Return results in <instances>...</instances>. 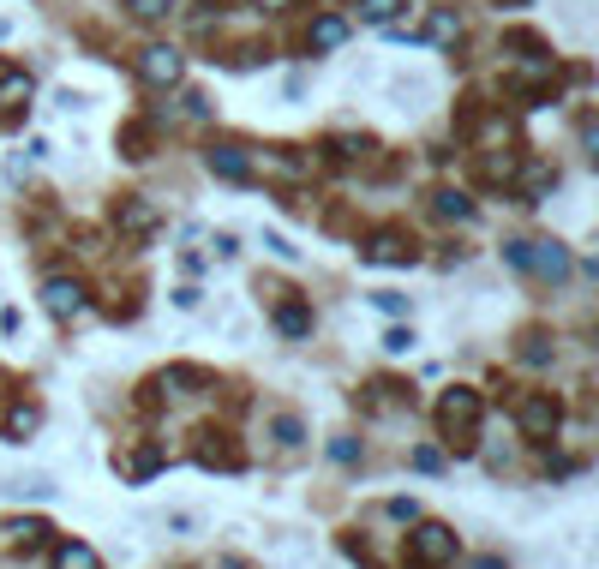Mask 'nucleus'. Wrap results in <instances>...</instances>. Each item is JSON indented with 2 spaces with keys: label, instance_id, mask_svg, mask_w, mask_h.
I'll return each instance as SVG.
<instances>
[{
  "label": "nucleus",
  "instance_id": "2",
  "mask_svg": "<svg viewBox=\"0 0 599 569\" xmlns=\"http://www.w3.org/2000/svg\"><path fill=\"white\" fill-rule=\"evenodd\" d=\"M450 558H456V534L450 528L426 522L420 534H408V569H444Z\"/></svg>",
  "mask_w": 599,
  "mask_h": 569
},
{
  "label": "nucleus",
  "instance_id": "15",
  "mask_svg": "<svg viewBox=\"0 0 599 569\" xmlns=\"http://www.w3.org/2000/svg\"><path fill=\"white\" fill-rule=\"evenodd\" d=\"M6 534H12V546H18V552H30V546H42V540H48V522H12Z\"/></svg>",
  "mask_w": 599,
  "mask_h": 569
},
{
  "label": "nucleus",
  "instance_id": "18",
  "mask_svg": "<svg viewBox=\"0 0 599 569\" xmlns=\"http://www.w3.org/2000/svg\"><path fill=\"white\" fill-rule=\"evenodd\" d=\"M156 468H162V456H156V450H138V456L126 462V474H132V480H150Z\"/></svg>",
  "mask_w": 599,
  "mask_h": 569
},
{
  "label": "nucleus",
  "instance_id": "16",
  "mask_svg": "<svg viewBox=\"0 0 599 569\" xmlns=\"http://www.w3.org/2000/svg\"><path fill=\"white\" fill-rule=\"evenodd\" d=\"M276 324H282L288 336H306V330H312V312H306V306H282V312H276Z\"/></svg>",
  "mask_w": 599,
  "mask_h": 569
},
{
  "label": "nucleus",
  "instance_id": "9",
  "mask_svg": "<svg viewBox=\"0 0 599 569\" xmlns=\"http://www.w3.org/2000/svg\"><path fill=\"white\" fill-rule=\"evenodd\" d=\"M210 174H222V180H252V156L234 150V144H216V150H210Z\"/></svg>",
  "mask_w": 599,
  "mask_h": 569
},
{
  "label": "nucleus",
  "instance_id": "1",
  "mask_svg": "<svg viewBox=\"0 0 599 569\" xmlns=\"http://www.w3.org/2000/svg\"><path fill=\"white\" fill-rule=\"evenodd\" d=\"M504 258H510L516 270H534V276H552V282L570 270V252L552 246V240H516V246H504Z\"/></svg>",
  "mask_w": 599,
  "mask_h": 569
},
{
  "label": "nucleus",
  "instance_id": "20",
  "mask_svg": "<svg viewBox=\"0 0 599 569\" xmlns=\"http://www.w3.org/2000/svg\"><path fill=\"white\" fill-rule=\"evenodd\" d=\"M450 36H462V24H456L450 12H438V18H432V42H450Z\"/></svg>",
  "mask_w": 599,
  "mask_h": 569
},
{
  "label": "nucleus",
  "instance_id": "6",
  "mask_svg": "<svg viewBox=\"0 0 599 569\" xmlns=\"http://www.w3.org/2000/svg\"><path fill=\"white\" fill-rule=\"evenodd\" d=\"M558 420H564V408H558L552 396H528V402H522V432H528V438H552Z\"/></svg>",
  "mask_w": 599,
  "mask_h": 569
},
{
  "label": "nucleus",
  "instance_id": "25",
  "mask_svg": "<svg viewBox=\"0 0 599 569\" xmlns=\"http://www.w3.org/2000/svg\"><path fill=\"white\" fill-rule=\"evenodd\" d=\"M258 6H288V0H258Z\"/></svg>",
  "mask_w": 599,
  "mask_h": 569
},
{
  "label": "nucleus",
  "instance_id": "8",
  "mask_svg": "<svg viewBox=\"0 0 599 569\" xmlns=\"http://www.w3.org/2000/svg\"><path fill=\"white\" fill-rule=\"evenodd\" d=\"M360 258H366V264H408V258H414V246H408L402 234H372Z\"/></svg>",
  "mask_w": 599,
  "mask_h": 569
},
{
  "label": "nucleus",
  "instance_id": "4",
  "mask_svg": "<svg viewBox=\"0 0 599 569\" xmlns=\"http://www.w3.org/2000/svg\"><path fill=\"white\" fill-rule=\"evenodd\" d=\"M180 72H186V60H180V48H168V42H150V48L138 54V78H144V84H180Z\"/></svg>",
  "mask_w": 599,
  "mask_h": 569
},
{
  "label": "nucleus",
  "instance_id": "11",
  "mask_svg": "<svg viewBox=\"0 0 599 569\" xmlns=\"http://www.w3.org/2000/svg\"><path fill=\"white\" fill-rule=\"evenodd\" d=\"M36 420H42V414H36L30 402H18V408H6V444H24V438L36 432Z\"/></svg>",
  "mask_w": 599,
  "mask_h": 569
},
{
  "label": "nucleus",
  "instance_id": "3",
  "mask_svg": "<svg viewBox=\"0 0 599 569\" xmlns=\"http://www.w3.org/2000/svg\"><path fill=\"white\" fill-rule=\"evenodd\" d=\"M438 426H444L450 438H468V432L480 426V396H474V390H450V396L438 402Z\"/></svg>",
  "mask_w": 599,
  "mask_h": 569
},
{
  "label": "nucleus",
  "instance_id": "19",
  "mask_svg": "<svg viewBox=\"0 0 599 569\" xmlns=\"http://www.w3.org/2000/svg\"><path fill=\"white\" fill-rule=\"evenodd\" d=\"M360 12H366L372 24H390V18L402 12V0H360Z\"/></svg>",
  "mask_w": 599,
  "mask_h": 569
},
{
  "label": "nucleus",
  "instance_id": "10",
  "mask_svg": "<svg viewBox=\"0 0 599 569\" xmlns=\"http://www.w3.org/2000/svg\"><path fill=\"white\" fill-rule=\"evenodd\" d=\"M342 36H348V18H336V12L312 18V30H306V42H312V48H342Z\"/></svg>",
  "mask_w": 599,
  "mask_h": 569
},
{
  "label": "nucleus",
  "instance_id": "7",
  "mask_svg": "<svg viewBox=\"0 0 599 569\" xmlns=\"http://www.w3.org/2000/svg\"><path fill=\"white\" fill-rule=\"evenodd\" d=\"M114 222H120V234H132V240H144V234L156 228V210H150L144 198H120V210H114Z\"/></svg>",
  "mask_w": 599,
  "mask_h": 569
},
{
  "label": "nucleus",
  "instance_id": "5",
  "mask_svg": "<svg viewBox=\"0 0 599 569\" xmlns=\"http://www.w3.org/2000/svg\"><path fill=\"white\" fill-rule=\"evenodd\" d=\"M42 306H48V312H54V318L66 324V318H78V312H84L90 300H84V282H66V276H54V282L42 288Z\"/></svg>",
  "mask_w": 599,
  "mask_h": 569
},
{
  "label": "nucleus",
  "instance_id": "21",
  "mask_svg": "<svg viewBox=\"0 0 599 569\" xmlns=\"http://www.w3.org/2000/svg\"><path fill=\"white\" fill-rule=\"evenodd\" d=\"M132 12H138V18H168L174 0H132Z\"/></svg>",
  "mask_w": 599,
  "mask_h": 569
},
{
  "label": "nucleus",
  "instance_id": "24",
  "mask_svg": "<svg viewBox=\"0 0 599 569\" xmlns=\"http://www.w3.org/2000/svg\"><path fill=\"white\" fill-rule=\"evenodd\" d=\"M474 569H504V564H498V558H480V564H474Z\"/></svg>",
  "mask_w": 599,
  "mask_h": 569
},
{
  "label": "nucleus",
  "instance_id": "22",
  "mask_svg": "<svg viewBox=\"0 0 599 569\" xmlns=\"http://www.w3.org/2000/svg\"><path fill=\"white\" fill-rule=\"evenodd\" d=\"M276 438H282V444H300V420H294V414H282V420H276Z\"/></svg>",
  "mask_w": 599,
  "mask_h": 569
},
{
  "label": "nucleus",
  "instance_id": "14",
  "mask_svg": "<svg viewBox=\"0 0 599 569\" xmlns=\"http://www.w3.org/2000/svg\"><path fill=\"white\" fill-rule=\"evenodd\" d=\"M18 102H30V78L0 66V108H18Z\"/></svg>",
  "mask_w": 599,
  "mask_h": 569
},
{
  "label": "nucleus",
  "instance_id": "13",
  "mask_svg": "<svg viewBox=\"0 0 599 569\" xmlns=\"http://www.w3.org/2000/svg\"><path fill=\"white\" fill-rule=\"evenodd\" d=\"M198 384H204V372H192V366L162 372V390H168V396H198Z\"/></svg>",
  "mask_w": 599,
  "mask_h": 569
},
{
  "label": "nucleus",
  "instance_id": "12",
  "mask_svg": "<svg viewBox=\"0 0 599 569\" xmlns=\"http://www.w3.org/2000/svg\"><path fill=\"white\" fill-rule=\"evenodd\" d=\"M54 569H102V558H96L90 546L66 540V546H54Z\"/></svg>",
  "mask_w": 599,
  "mask_h": 569
},
{
  "label": "nucleus",
  "instance_id": "17",
  "mask_svg": "<svg viewBox=\"0 0 599 569\" xmlns=\"http://www.w3.org/2000/svg\"><path fill=\"white\" fill-rule=\"evenodd\" d=\"M438 216H456V222H468V216H474V204H468L462 192H438Z\"/></svg>",
  "mask_w": 599,
  "mask_h": 569
},
{
  "label": "nucleus",
  "instance_id": "23",
  "mask_svg": "<svg viewBox=\"0 0 599 569\" xmlns=\"http://www.w3.org/2000/svg\"><path fill=\"white\" fill-rule=\"evenodd\" d=\"M408 342H414L408 330H390V336H384V348H390V354H408Z\"/></svg>",
  "mask_w": 599,
  "mask_h": 569
}]
</instances>
